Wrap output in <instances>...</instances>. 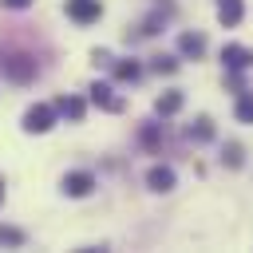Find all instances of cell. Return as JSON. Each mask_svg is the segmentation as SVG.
Listing matches in <instances>:
<instances>
[{
  "label": "cell",
  "mask_w": 253,
  "mask_h": 253,
  "mask_svg": "<svg viewBox=\"0 0 253 253\" xmlns=\"http://www.w3.org/2000/svg\"><path fill=\"white\" fill-rule=\"evenodd\" d=\"M4 75L8 79H16V83H28V79H36V59L28 55V51H16V55H4Z\"/></svg>",
  "instance_id": "2"
},
{
  "label": "cell",
  "mask_w": 253,
  "mask_h": 253,
  "mask_svg": "<svg viewBox=\"0 0 253 253\" xmlns=\"http://www.w3.org/2000/svg\"><path fill=\"white\" fill-rule=\"evenodd\" d=\"M241 16H245L241 0H217V20H221L225 28H237V24H241Z\"/></svg>",
  "instance_id": "11"
},
{
  "label": "cell",
  "mask_w": 253,
  "mask_h": 253,
  "mask_svg": "<svg viewBox=\"0 0 253 253\" xmlns=\"http://www.w3.org/2000/svg\"><path fill=\"white\" fill-rule=\"evenodd\" d=\"M221 63H225L229 71H245V67H253V51L241 47V43H225V47H221Z\"/></svg>",
  "instance_id": "6"
},
{
  "label": "cell",
  "mask_w": 253,
  "mask_h": 253,
  "mask_svg": "<svg viewBox=\"0 0 253 253\" xmlns=\"http://www.w3.org/2000/svg\"><path fill=\"white\" fill-rule=\"evenodd\" d=\"M55 107H47V103H32L28 111H24V130L28 134H47L51 126H55Z\"/></svg>",
  "instance_id": "1"
},
{
  "label": "cell",
  "mask_w": 253,
  "mask_h": 253,
  "mask_svg": "<svg viewBox=\"0 0 253 253\" xmlns=\"http://www.w3.org/2000/svg\"><path fill=\"white\" fill-rule=\"evenodd\" d=\"M174 67H178V63H174L170 55H154V59H150V71H158V75H170Z\"/></svg>",
  "instance_id": "18"
},
{
  "label": "cell",
  "mask_w": 253,
  "mask_h": 253,
  "mask_svg": "<svg viewBox=\"0 0 253 253\" xmlns=\"http://www.w3.org/2000/svg\"><path fill=\"white\" fill-rule=\"evenodd\" d=\"M138 138H142V146H146V150H158V146H162V134H158V123H142V130H138Z\"/></svg>",
  "instance_id": "16"
},
{
  "label": "cell",
  "mask_w": 253,
  "mask_h": 253,
  "mask_svg": "<svg viewBox=\"0 0 253 253\" xmlns=\"http://www.w3.org/2000/svg\"><path fill=\"white\" fill-rule=\"evenodd\" d=\"M182 111V91H162L158 99H154V115L158 119H170V115H178Z\"/></svg>",
  "instance_id": "10"
},
{
  "label": "cell",
  "mask_w": 253,
  "mask_h": 253,
  "mask_svg": "<svg viewBox=\"0 0 253 253\" xmlns=\"http://www.w3.org/2000/svg\"><path fill=\"white\" fill-rule=\"evenodd\" d=\"M186 138H190V142H210V138H213V123H210V115H198V119L186 126Z\"/></svg>",
  "instance_id": "12"
},
{
  "label": "cell",
  "mask_w": 253,
  "mask_h": 253,
  "mask_svg": "<svg viewBox=\"0 0 253 253\" xmlns=\"http://www.w3.org/2000/svg\"><path fill=\"white\" fill-rule=\"evenodd\" d=\"M67 16L75 24H95L103 16V4L99 0H67Z\"/></svg>",
  "instance_id": "5"
},
{
  "label": "cell",
  "mask_w": 253,
  "mask_h": 253,
  "mask_svg": "<svg viewBox=\"0 0 253 253\" xmlns=\"http://www.w3.org/2000/svg\"><path fill=\"white\" fill-rule=\"evenodd\" d=\"M115 75H119L123 83H134V79L142 75V67H138L134 59H119V63H115Z\"/></svg>",
  "instance_id": "15"
},
{
  "label": "cell",
  "mask_w": 253,
  "mask_h": 253,
  "mask_svg": "<svg viewBox=\"0 0 253 253\" xmlns=\"http://www.w3.org/2000/svg\"><path fill=\"white\" fill-rule=\"evenodd\" d=\"M87 99L99 107V111H111V115H119L123 111V99L115 95V87L111 83H103V79H95L91 87H87Z\"/></svg>",
  "instance_id": "3"
},
{
  "label": "cell",
  "mask_w": 253,
  "mask_h": 253,
  "mask_svg": "<svg viewBox=\"0 0 253 253\" xmlns=\"http://www.w3.org/2000/svg\"><path fill=\"white\" fill-rule=\"evenodd\" d=\"M0 202H4V178H0Z\"/></svg>",
  "instance_id": "20"
},
{
  "label": "cell",
  "mask_w": 253,
  "mask_h": 253,
  "mask_svg": "<svg viewBox=\"0 0 253 253\" xmlns=\"http://www.w3.org/2000/svg\"><path fill=\"white\" fill-rule=\"evenodd\" d=\"M221 162H225L229 170H237V166L245 162V150H241V142H225V146H221Z\"/></svg>",
  "instance_id": "13"
},
{
  "label": "cell",
  "mask_w": 253,
  "mask_h": 253,
  "mask_svg": "<svg viewBox=\"0 0 253 253\" xmlns=\"http://www.w3.org/2000/svg\"><path fill=\"white\" fill-rule=\"evenodd\" d=\"M233 115H237V123H253V91H241V95H237Z\"/></svg>",
  "instance_id": "14"
},
{
  "label": "cell",
  "mask_w": 253,
  "mask_h": 253,
  "mask_svg": "<svg viewBox=\"0 0 253 253\" xmlns=\"http://www.w3.org/2000/svg\"><path fill=\"white\" fill-rule=\"evenodd\" d=\"M0 4H4V8H16V12H20V8H28L32 0H0Z\"/></svg>",
  "instance_id": "19"
},
{
  "label": "cell",
  "mask_w": 253,
  "mask_h": 253,
  "mask_svg": "<svg viewBox=\"0 0 253 253\" xmlns=\"http://www.w3.org/2000/svg\"><path fill=\"white\" fill-rule=\"evenodd\" d=\"M178 51H182L186 59H202V55H206V36H202V32H182V36H178Z\"/></svg>",
  "instance_id": "8"
},
{
  "label": "cell",
  "mask_w": 253,
  "mask_h": 253,
  "mask_svg": "<svg viewBox=\"0 0 253 253\" xmlns=\"http://www.w3.org/2000/svg\"><path fill=\"white\" fill-rule=\"evenodd\" d=\"M174 182H178V178H174L170 166H150V170H146V186H150L154 194H170Z\"/></svg>",
  "instance_id": "7"
},
{
  "label": "cell",
  "mask_w": 253,
  "mask_h": 253,
  "mask_svg": "<svg viewBox=\"0 0 253 253\" xmlns=\"http://www.w3.org/2000/svg\"><path fill=\"white\" fill-rule=\"evenodd\" d=\"M55 111H59L63 119H71V123H83V111H87V103H83L79 95H59V99H55Z\"/></svg>",
  "instance_id": "9"
},
{
  "label": "cell",
  "mask_w": 253,
  "mask_h": 253,
  "mask_svg": "<svg viewBox=\"0 0 253 253\" xmlns=\"http://www.w3.org/2000/svg\"><path fill=\"white\" fill-rule=\"evenodd\" d=\"M59 190H63L67 198H87V194L95 190V178H91L87 170H71V174H63Z\"/></svg>",
  "instance_id": "4"
},
{
  "label": "cell",
  "mask_w": 253,
  "mask_h": 253,
  "mask_svg": "<svg viewBox=\"0 0 253 253\" xmlns=\"http://www.w3.org/2000/svg\"><path fill=\"white\" fill-rule=\"evenodd\" d=\"M24 229H12V225H0V245H24Z\"/></svg>",
  "instance_id": "17"
}]
</instances>
